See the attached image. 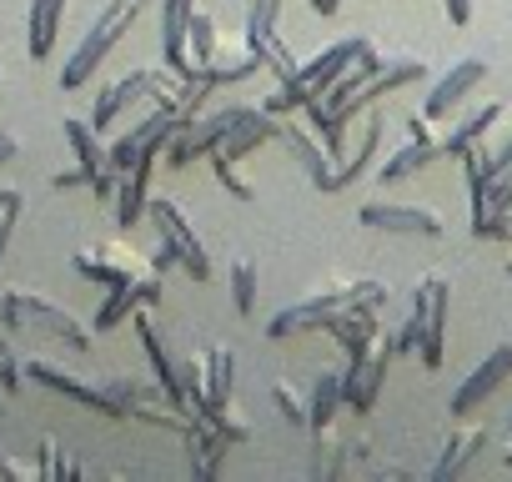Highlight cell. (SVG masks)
Segmentation results:
<instances>
[{"label":"cell","instance_id":"cell-1","mask_svg":"<svg viewBox=\"0 0 512 482\" xmlns=\"http://www.w3.org/2000/svg\"><path fill=\"white\" fill-rule=\"evenodd\" d=\"M377 46L367 41V36H342V41H332L317 61H307V66H297V76H287L267 101H262V111L267 116H297L307 101H317V96H327L332 91V81L347 71V66H357L362 56H372Z\"/></svg>","mask_w":512,"mask_h":482},{"label":"cell","instance_id":"cell-2","mask_svg":"<svg viewBox=\"0 0 512 482\" xmlns=\"http://www.w3.org/2000/svg\"><path fill=\"white\" fill-rule=\"evenodd\" d=\"M176 91H181V71H171V66H141V71L111 81V86L96 96L91 126H96V131H111V126H121V116H131L136 106L176 101Z\"/></svg>","mask_w":512,"mask_h":482},{"label":"cell","instance_id":"cell-3","mask_svg":"<svg viewBox=\"0 0 512 482\" xmlns=\"http://www.w3.org/2000/svg\"><path fill=\"white\" fill-rule=\"evenodd\" d=\"M136 11H141V0H111V6L91 21V31L81 36L76 56H71V61H66V71H61V86H66V91H81V86L106 66V56H111V51L121 46V36L131 31Z\"/></svg>","mask_w":512,"mask_h":482},{"label":"cell","instance_id":"cell-4","mask_svg":"<svg viewBox=\"0 0 512 482\" xmlns=\"http://www.w3.org/2000/svg\"><path fill=\"white\" fill-rule=\"evenodd\" d=\"M357 302H387V287L382 282H347V287H332V292H322V297H307V302H297V307H282L272 322H267V337L272 342H282V337H302V332H312V327H327L342 307H357Z\"/></svg>","mask_w":512,"mask_h":482},{"label":"cell","instance_id":"cell-5","mask_svg":"<svg viewBox=\"0 0 512 482\" xmlns=\"http://www.w3.org/2000/svg\"><path fill=\"white\" fill-rule=\"evenodd\" d=\"M146 216H151V226H156V236H161V247L176 257V267H186L196 282H211V257H206V247H201L196 226L186 221V211H181L171 196H151Z\"/></svg>","mask_w":512,"mask_h":482},{"label":"cell","instance_id":"cell-6","mask_svg":"<svg viewBox=\"0 0 512 482\" xmlns=\"http://www.w3.org/2000/svg\"><path fill=\"white\" fill-rule=\"evenodd\" d=\"M241 121V106H221V111H211V116H191L171 141H166V166H191V161H201V156H216L221 151V141H226V131Z\"/></svg>","mask_w":512,"mask_h":482},{"label":"cell","instance_id":"cell-7","mask_svg":"<svg viewBox=\"0 0 512 482\" xmlns=\"http://www.w3.org/2000/svg\"><path fill=\"white\" fill-rule=\"evenodd\" d=\"M387 367H392V347L377 337L367 352H352L347 357V372H342V402L352 412H372L377 397H382V382H387Z\"/></svg>","mask_w":512,"mask_h":482},{"label":"cell","instance_id":"cell-8","mask_svg":"<svg viewBox=\"0 0 512 482\" xmlns=\"http://www.w3.org/2000/svg\"><path fill=\"white\" fill-rule=\"evenodd\" d=\"M11 307H16L21 327H36V332H46V337H56V342L76 347V352H91V332H86L61 302L36 297V292H11Z\"/></svg>","mask_w":512,"mask_h":482},{"label":"cell","instance_id":"cell-9","mask_svg":"<svg viewBox=\"0 0 512 482\" xmlns=\"http://www.w3.org/2000/svg\"><path fill=\"white\" fill-rule=\"evenodd\" d=\"M412 302L422 307V342H417L422 367L437 372L442 367V347H447V302H452V292H447L442 277H422L417 292H412Z\"/></svg>","mask_w":512,"mask_h":482},{"label":"cell","instance_id":"cell-10","mask_svg":"<svg viewBox=\"0 0 512 482\" xmlns=\"http://www.w3.org/2000/svg\"><path fill=\"white\" fill-rule=\"evenodd\" d=\"M507 377H512V342H497V347L457 382V392H452V417H472Z\"/></svg>","mask_w":512,"mask_h":482},{"label":"cell","instance_id":"cell-11","mask_svg":"<svg viewBox=\"0 0 512 482\" xmlns=\"http://www.w3.org/2000/svg\"><path fill=\"white\" fill-rule=\"evenodd\" d=\"M477 81H487V61L482 56H462L457 66H447L442 71V81L427 91V101H422V116L427 121H447L472 91H477Z\"/></svg>","mask_w":512,"mask_h":482},{"label":"cell","instance_id":"cell-12","mask_svg":"<svg viewBox=\"0 0 512 482\" xmlns=\"http://www.w3.org/2000/svg\"><path fill=\"white\" fill-rule=\"evenodd\" d=\"M362 226L372 231H392V236H437L442 231V216L427 211V206H407V201H367L357 211Z\"/></svg>","mask_w":512,"mask_h":482},{"label":"cell","instance_id":"cell-13","mask_svg":"<svg viewBox=\"0 0 512 482\" xmlns=\"http://www.w3.org/2000/svg\"><path fill=\"white\" fill-rule=\"evenodd\" d=\"M156 302H161V272H141V277L111 287V297H106L101 312H96V332H116L121 322H131L136 312H146V307H156Z\"/></svg>","mask_w":512,"mask_h":482},{"label":"cell","instance_id":"cell-14","mask_svg":"<svg viewBox=\"0 0 512 482\" xmlns=\"http://www.w3.org/2000/svg\"><path fill=\"white\" fill-rule=\"evenodd\" d=\"M282 146L292 151V161L307 171V181H317L322 191L332 186V171H337V156L327 151V141L312 131V126H302V121H292V116H282Z\"/></svg>","mask_w":512,"mask_h":482},{"label":"cell","instance_id":"cell-15","mask_svg":"<svg viewBox=\"0 0 512 482\" xmlns=\"http://www.w3.org/2000/svg\"><path fill=\"white\" fill-rule=\"evenodd\" d=\"M21 372L31 377V382H41V387H51V392H61V397H71V402H86V407H96V412H106L111 417V402H106V382H86V377H76V372H66V367H56V362H21Z\"/></svg>","mask_w":512,"mask_h":482},{"label":"cell","instance_id":"cell-16","mask_svg":"<svg viewBox=\"0 0 512 482\" xmlns=\"http://www.w3.org/2000/svg\"><path fill=\"white\" fill-rule=\"evenodd\" d=\"M76 272L91 277V282H101V287H121V282L151 272V262H141L126 247H96V252H76Z\"/></svg>","mask_w":512,"mask_h":482},{"label":"cell","instance_id":"cell-17","mask_svg":"<svg viewBox=\"0 0 512 482\" xmlns=\"http://www.w3.org/2000/svg\"><path fill=\"white\" fill-rule=\"evenodd\" d=\"M161 156L166 151H151V156H141L131 171H121V186H116V221L121 226H136L141 216H146V206H151V171L161 166Z\"/></svg>","mask_w":512,"mask_h":482},{"label":"cell","instance_id":"cell-18","mask_svg":"<svg viewBox=\"0 0 512 482\" xmlns=\"http://www.w3.org/2000/svg\"><path fill=\"white\" fill-rule=\"evenodd\" d=\"M131 322H136V332H141V342H146V357H151V372H156L161 392H166L171 402H181V397H186V377H181V367L171 362V342L161 337V327H156L151 307H146V312H136Z\"/></svg>","mask_w":512,"mask_h":482},{"label":"cell","instance_id":"cell-19","mask_svg":"<svg viewBox=\"0 0 512 482\" xmlns=\"http://www.w3.org/2000/svg\"><path fill=\"white\" fill-rule=\"evenodd\" d=\"M362 121H367V126H362V146H357V151H352L347 161H337V171H332V186H327V191H347V186H357V181H362V176L372 171V161H377V151H382V131H387V116L367 106V111H362Z\"/></svg>","mask_w":512,"mask_h":482},{"label":"cell","instance_id":"cell-20","mask_svg":"<svg viewBox=\"0 0 512 482\" xmlns=\"http://www.w3.org/2000/svg\"><path fill=\"white\" fill-rule=\"evenodd\" d=\"M382 307L377 302H357V307H342L332 322H327V332L342 342V352L352 357V352H367L377 337H382V317H377Z\"/></svg>","mask_w":512,"mask_h":482},{"label":"cell","instance_id":"cell-21","mask_svg":"<svg viewBox=\"0 0 512 482\" xmlns=\"http://www.w3.org/2000/svg\"><path fill=\"white\" fill-rule=\"evenodd\" d=\"M181 437H186V452H191L196 477H201V482H211V477L221 472V457L231 452V437H226L221 427H211L206 417H191V427H186Z\"/></svg>","mask_w":512,"mask_h":482},{"label":"cell","instance_id":"cell-22","mask_svg":"<svg viewBox=\"0 0 512 482\" xmlns=\"http://www.w3.org/2000/svg\"><path fill=\"white\" fill-rule=\"evenodd\" d=\"M196 11V0H161V61L171 71H191L186 56V21Z\"/></svg>","mask_w":512,"mask_h":482},{"label":"cell","instance_id":"cell-23","mask_svg":"<svg viewBox=\"0 0 512 482\" xmlns=\"http://www.w3.org/2000/svg\"><path fill=\"white\" fill-rule=\"evenodd\" d=\"M437 156H442V141H437V136H412L407 146H397V151L377 166V176H382V186H397V181H407V176L427 171Z\"/></svg>","mask_w":512,"mask_h":482},{"label":"cell","instance_id":"cell-24","mask_svg":"<svg viewBox=\"0 0 512 482\" xmlns=\"http://www.w3.org/2000/svg\"><path fill=\"white\" fill-rule=\"evenodd\" d=\"M61 21H66V0H31V21H26V51H31V61H46L56 51Z\"/></svg>","mask_w":512,"mask_h":482},{"label":"cell","instance_id":"cell-25","mask_svg":"<svg viewBox=\"0 0 512 482\" xmlns=\"http://www.w3.org/2000/svg\"><path fill=\"white\" fill-rule=\"evenodd\" d=\"M497 121H507V106L502 101H487V106H477V111H467L447 136H442V156H462L467 146H477V141H487V131L497 126Z\"/></svg>","mask_w":512,"mask_h":482},{"label":"cell","instance_id":"cell-26","mask_svg":"<svg viewBox=\"0 0 512 482\" xmlns=\"http://www.w3.org/2000/svg\"><path fill=\"white\" fill-rule=\"evenodd\" d=\"M66 126V141H71V151H76V166L86 171V186L101 176V171H111L106 166V146H101V131L91 126V121H81V116H66L61 121Z\"/></svg>","mask_w":512,"mask_h":482},{"label":"cell","instance_id":"cell-27","mask_svg":"<svg viewBox=\"0 0 512 482\" xmlns=\"http://www.w3.org/2000/svg\"><path fill=\"white\" fill-rule=\"evenodd\" d=\"M206 71H211L216 86H236V81H251L256 71H267V66H262V56L241 41L236 51H221V46H216V56L206 61Z\"/></svg>","mask_w":512,"mask_h":482},{"label":"cell","instance_id":"cell-28","mask_svg":"<svg viewBox=\"0 0 512 482\" xmlns=\"http://www.w3.org/2000/svg\"><path fill=\"white\" fill-rule=\"evenodd\" d=\"M482 442H487L482 432H452V437H447V447H442V457H437V467H432V477H437V482L462 477V472H467V462L482 452Z\"/></svg>","mask_w":512,"mask_h":482},{"label":"cell","instance_id":"cell-29","mask_svg":"<svg viewBox=\"0 0 512 482\" xmlns=\"http://www.w3.org/2000/svg\"><path fill=\"white\" fill-rule=\"evenodd\" d=\"M282 6H287V0H246V31H241V41H246L251 51H262V46L277 36Z\"/></svg>","mask_w":512,"mask_h":482},{"label":"cell","instance_id":"cell-30","mask_svg":"<svg viewBox=\"0 0 512 482\" xmlns=\"http://www.w3.org/2000/svg\"><path fill=\"white\" fill-rule=\"evenodd\" d=\"M337 407H342V377L327 372V377H317L312 392H307V427H312V432H317V427H332V422H337Z\"/></svg>","mask_w":512,"mask_h":482},{"label":"cell","instance_id":"cell-31","mask_svg":"<svg viewBox=\"0 0 512 482\" xmlns=\"http://www.w3.org/2000/svg\"><path fill=\"white\" fill-rule=\"evenodd\" d=\"M347 457H352V442H342L332 427H317V447H312V472L317 477H342V467H347Z\"/></svg>","mask_w":512,"mask_h":482},{"label":"cell","instance_id":"cell-32","mask_svg":"<svg viewBox=\"0 0 512 482\" xmlns=\"http://www.w3.org/2000/svg\"><path fill=\"white\" fill-rule=\"evenodd\" d=\"M216 21L206 16V11H191V21H186V56H191V66H206L211 56H216Z\"/></svg>","mask_w":512,"mask_h":482},{"label":"cell","instance_id":"cell-33","mask_svg":"<svg viewBox=\"0 0 512 482\" xmlns=\"http://www.w3.org/2000/svg\"><path fill=\"white\" fill-rule=\"evenodd\" d=\"M256 292H262V282H256V262H231V302H236V312H251Z\"/></svg>","mask_w":512,"mask_h":482},{"label":"cell","instance_id":"cell-34","mask_svg":"<svg viewBox=\"0 0 512 482\" xmlns=\"http://www.w3.org/2000/svg\"><path fill=\"white\" fill-rule=\"evenodd\" d=\"M21 211H26L21 191H0V262H6V252H11V231H16Z\"/></svg>","mask_w":512,"mask_h":482},{"label":"cell","instance_id":"cell-35","mask_svg":"<svg viewBox=\"0 0 512 482\" xmlns=\"http://www.w3.org/2000/svg\"><path fill=\"white\" fill-rule=\"evenodd\" d=\"M272 402H277V412H282L287 422L307 427V397H302L292 382H277V387H272Z\"/></svg>","mask_w":512,"mask_h":482},{"label":"cell","instance_id":"cell-36","mask_svg":"<svg viewBox=\"0 0 512 482\" xmlns=\"http://www.w3.org/2000/svg\"><path fill=\"white\" fill-rule=\"evenodd\" d=\"M36 477H76V462L61 457L56 437H41V457H36Z\"/></svg>","mask_w":512,"mask_h":482},{"label":"cell","instance_id":"cell-37","mask_svg":"<svg viewBox=\"0 0 512 482\" xmlns=\"http://www.w3.org/2000/svg\"><path fill=\"white\" fill-rule=\"evenodd\" d=\"M507 166H512V116H507V131H502V141H497L492 151L482 146V171H487V181H492L497 171H507Z\"/></svg>","mask_w":512,"mask_h":482},{"label":"cell","instance_id":"cell-38","mask_svg":"<svg viewBox=\"0 0 512 482\" xmlns=\"http://www.w3.org/2000/svg\"><path fill=\"white\" fill-rule=\"evenodd\" d=\"M211 166H216V176H221V186H226L231 196H241V201H251V196H256V186H251L246 176H236V161H226V156H211Z\"/></svg>","mask_w":512,"mask_h":482},{"label":"cell","instance_id":"cell-39","mask_svg":"<svg viewBox=\"0 0 512 482\" xmlns=\"http://www.w3.org/2000/svg\"><path fill=\"white\" fill-rule=\"evenodd\" d=\"M21 377H26V372H21V357L11 352V342H6V337H0V387L16 392V387H21Z\"/></svg>","mask_w":512,"mask_h":482},{"label":"cell","instance_id":"cell-40","mask_svg":"<svg viewBox=\"0 0 512 482\" xmlns=\"http://www.w3.org/2000/svg\"><path fill=\"white\" fill-rule=\"evenodd\" d=\"M442 11H447L452 26H467L472 21V0H442Z\"/></svg>","mask_w":512,"mask_h":482},{"label":"cell","instance_id":"cell-41","mask_svg":"<svg viewBox=\"0 0 512 482\" xmlns=\"http://www.w3.org/2000/svg\"><path fill=\"white\" fill-rule=\"evenodd\" d=\"M16 151H21V141H16L11 131H0V166H6V161H16Z\"/></svg>","mask_w":512,"mask_h":482},{"label":"cell","instance_id":"cell-42","mask_svg":"<svg viewBox=\"0 0 512 482\" xmlns=\"http://www.w3.org/2000/svg\"><path fill=\"white\" fill-rule=\"evenodd\" d=\"M56 186H61V191H71V186H86V171H81V166H71V171H61V176H56Z\"/></svg>","mask_w":512,"mask_h":482},{"label":"cell","instance_id":"cell-43","mask_svg":"<svg viewBox=\"0 0 512 482\" xmlns=\"http://www.w3.org/2000/svg\"><path fill=\"white\" fill-rule=\"evenodd\" d=\"M171 267H176V257H171V252H166V247H161V252H156V257H151V272H161V277H166V272H171Z\"/></svg>","mask_w":512,"mask_h":482},{"label":"cell","instance_id":"cell-44","mask_svg":"<svg viewBox=\"0 0 512 482\" xmlns=\"http://www.w3.org/2000/svg\"><path fill=\"white\" fill-rule=\"evenodd\" d=\"M6 397H11V392H6V387H0V412H6Z\"/></svg>","mask_w":512,"mask_h":482},{"label":"cell","instance_id":"cell-45","mask_svg":"<svg viewBox=\"0 0 512 482\" xmlns=\"http://www.w3.org/2000/svg\"><path fill=\"white\" fill-rule=\"evenodd\" d=\"M507 241H512V216H507Z\"/></svg>","mask_w":512,"mask_h":482},{"label":"cell","instance_id":"cell-46","mask_svg":"<svg viewBox=\"0 0 512 482\" xmlns=\"http://www.w3.org/2000/svg\"><path fill=\"white\" fill-rule=\"evenodd\" d=\"M507 277H512V262H507Z\"/></svg>","mask_w":512,"mask_h":482},{"label":"cell","instance_id":"cell-47","mask_svg":"<svg viewBox=\"0 0 512 482\" xmlns=\"http://www.w3.org/2000/svg\"><path fill=\"white\" fill-rule=\"evenodd\" d=\"M507 467H512V452H507Z\"/></svg>","mask_w":512,"mask_h":482},{"label":"cell","instance_id":"cell-48","mask_svg":"<svg viewBox=\"0 0 512 482\" xmlns=\"http://www.w3.org/2000/svg\"><path fill=\"white\" fill-rule=\"evenodd\" d=\"M332 6H342V0H332Z\"/></svg>","mask_w":512,"mask_h":482},{"label":"cell","instance_id":"cell-49","mask_svg":"<svg viewBox=\"0 0 512 482\" xmlns=\"http://www.w3.org/2000/svg\"><path fill=\"white\" fill-rule=\"evenodd\" d=\"M507 427H512V417H507Z\"/></svg>","mask_w":512,"mask_h":482},{"label":"cell","instance_id":"cell-50","mask_svg":"<svg viewBox=\"0 0 512 482\" xmlns=\"http://www.w3.org/2000/svg\"><path fill=\"white\" fill-rule=\"evenodd\" d=\"M0 81H6V76H0Z\"/></svg>","mask_w":512,"mask_h":482}]
</instances>
